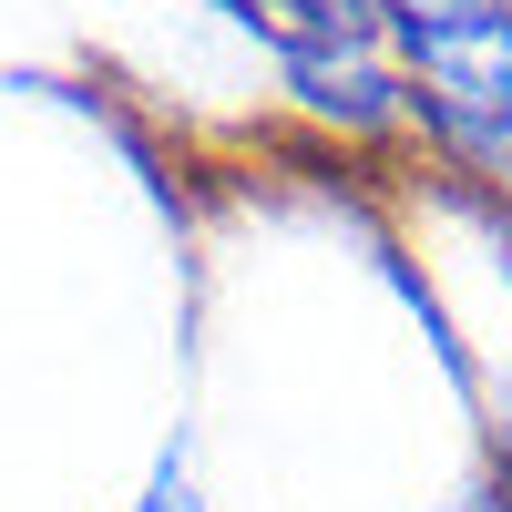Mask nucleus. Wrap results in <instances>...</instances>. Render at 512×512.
<instances>
[{
  "label": "nucleus",
  "instance_id": "1",
  "mask_svg": "<svg viewBox=\"0 0 512 512\" xmlns=\"http://www.w3.org/2000/svg\"><path fill=\"white\" fill-rule=\"evenodd\" d=\"M297 113L338 123V134H410V72L390 41H338V52H297L287 62Z\"/></svg>",
  "mask_w": 512,
  "mask_h": 512
},
{
  "label": "nucleus",
  "instance_id": "2",
  "mask_svg": "<svg viewBox=\"0 0 512 512\" xmlns=\"http://www.w3.org/2000/svg\"><path fill=\"white\" fill-rule=\"evenodd\" d=\"M400 72H410V93H441V103L512 113V11H502V21H472V31L400 41Z\"/></svg>",
  "mask_w": 512,
  "mask_h": 512
},
{
  "label": "nucleus",
  "instance_id": "3",
  "mask_svg": "<svg viewBox=\"0 0 512 512\" xmlns=\"http://www.w3.org/2000/svg\"><path fill=\"white\" fill-rule=\"evenodd\" d=\"M226 11L267 31L277 62H297V52H338V41H390L369 0H226Z\"/></svg>",
  "mask_w": 512,
  "mask_h": 512
},
{
  "label": "nucleus",
  "instance_id": "4",
  "mask_svg": "<svg viewBox=\"0 0 512 512\" xmlns=\"http://www.w3.org/2000/svg\"><path fill=\"white\" fill-rule=\"evenodd\" d=\"M379 31H390V52L400 41H431V31H472V21H502L512 0H369Z\"/></svg>",
  "mask_w": 512,
  "mask_h": 512
},
{
  "label": "nucleus",
  "instance_id": "5",
  "mask_svg": "<svg viewBox=\"0 0 512 512\" xmlns=\"http://www.w3.org/2000/svg\"><path fill=\"white\" fill-rule=\"evenodd\" d=\"M134 512H205V502H195V492H185V482H175V472H164V482H154V492H144V502H134Z\"/></svg>",
  "mask_w": 512,
  "mask_h": 512
}]
</instances>
